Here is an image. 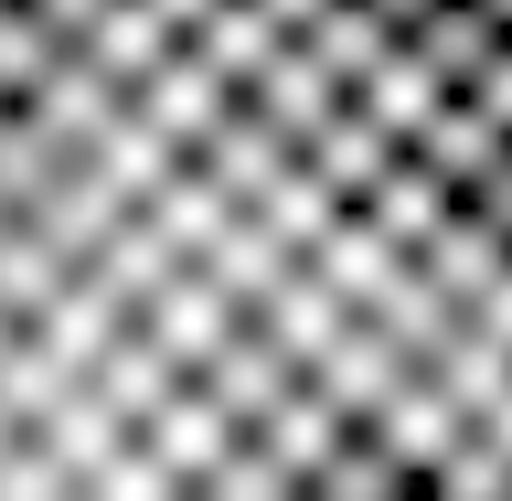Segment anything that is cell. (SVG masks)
<instances>
[{
    "instance_id": "7a4b0ae2",
    "label": "cell",
    "mask_w": 512,
    "mask_h": 501,
    "mask_svg": "<svg viewBox=\"0 0 512 501\" xmlns=\"http://www.w3.org/2000/svg\"><path fill=\"white\" fill-rule=\"evenodd\" d=\"M480 22L502 32V54H512V0H480Z\"/></svg>"
},
{
    "instance_id": "6da1fadb",
    "label": "cell",
    "mask_w": 512,
    "mask_h": 501,
    "mask_svg": "<svg viewBox=\"0 0 512 501\" xmlns=\"http://www.w3.org/2000/svg\"><path fill=\"white\" fill-rule=\"evenodd\" d=\"M0 501H512L470 0H0Z\"/></svg>"
}]
</instances>
